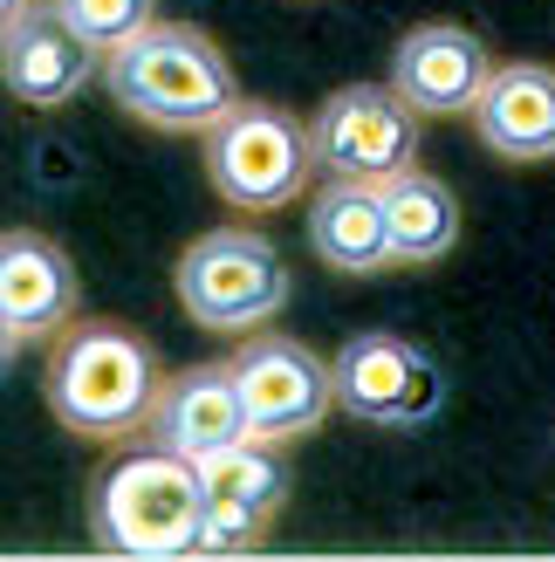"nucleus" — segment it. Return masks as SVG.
I'll return each mask as SVG.
<instances>
[{"mask_svg": "<svg viewBox=\"0 0 555 562\" xmlns=\"http://www.w3.org/2000/svg\"><path fill=\"white\" fill-rule=\"evenodd\" d=\"M234 378H240V398H247V439L261 446H288V439H309L316 426H329L337 405V363H322L302 336L282 329H254L234 357Z\"/></svg>", "mask_w": 555, "mask_h": 562, "instance_id": "6", "label": "nucleus"}, {"mask_svg": "<svg viewBox=\"0 0 555 562\" xmlns=\"http://www.w3.org/2000/svg\"><path fill=\"white\" fill-rule=\"evenodd\" d=\"M179 308L200 329H219V336H254L268 329V316L288 308V261L282 247L254 227H206L200 240L179 255Z\"/></svg>", "mask_w": 555, "mask_h": 562, "instance_id": "5", "label": "nucleus"}, {"mask_svg": "<svg viewBox=\"0 0 555 562\" xmlns=\"http://www.w3.org/2000/svg\"><path fill=\"white\" fill-rule=\"evenodd\" d=\"M165 391V363L158 350L117 316H76L48 350L42 371V398L76 439L117 446V439H145L151 405Z\"/></svg>", "mask_w": 555, "mask_h": 562, "instance_id": "1", "label": "nucleus"}, {"mask_svg": "<svg viewBox=\"0 0 555 562\" xmlns=\"http://www.w3.org/2000/svg\"><path fill=\"white\" fill-rule=\"evenodd\" d=\"M206 473V528H200V549L206 555H234V549H254L274 515H282L288 501V473L274 460V446L261 439H240L227 453L200 460Z\"/></svg>", "mask_w": 555, "mask_h": 562, "instance_id": "11", "label": "nucleus"}, {"mask_svg": "<svg viewBox=\"0 0 555 562\" xmlns=\"http://www.w3.org/2000/svg\"><path fill=\"white\" fill-rule=\"evenodd\" d=\"M97 69H103V48L82 42L48 0L0 27V76H8V97H21L27 110L69 103Z\"/></svg>", "mask_w": 555, "mask_h": 562, "instance_id": "12", "label": "nucleus"}, {"mask_svg": "<svg viewBox=\"0 0 555 562\" xmlns=\"http://www.w3.org/2000/svg\"><path fill=\"white\" fill-rule=\"evenodd\" d=\"M384 213H392V255L398 268H426L439 255H453V240H460V200H453V186L446 179H432V172H398L392 186H384Z\"/></svg>", "mask_w": 555, "mask_h": 562, "instance_id": "16", "label": "nucleus"}, {"mask_svg": "<svg viewBox=\"0 0 555 562\" xmlns=\"http://www.w3.org/2000/svg\"><path fill=\"white\" fill-rule=\"evenodd\" d=\"M316 165L329 179H371L392 186L419 165V110L398 97V82H343L309 117Z\"/></svg>", "mask_w": 555, "mask_h": 562, "instance_id": "7", "label": "nucleus"}, {"mask_svg": "<svg viewBox=\"0 0 555 562\" xmlns=\"http://www.w3.org/2000/svg\"><path fill=\"white\" fill-rule=\"evenodd\" d=\"M466 124L508 165L555 158V69L548 63H494L480 103L466 110Z\"/></svg>", "mask_w": 555, "mask_h": 562, "instance_id": "14", "label": "nucleus"}, {"mask_svg": "<svg viewBox=\"0 0 555 562\" xmlns=\"http://www.w3.org/2000/svg\"><path fill=\"white\" fill-rule=\"evenodd\" d=\"M494 76V55L460 21H419L392 48V82L419 117H466Z\"/></svg>", "mask_w": 555, "mask_h": 562, "instance_id": "10", "label": "nucleus"}, {"mask_svg": "<svg viewBox=\"0 0 555 562\" xmlns=\"http://www.w3.org/2000/svg\"><path fill=\"white\" fill-rule=\"evenodd\" d=\"M90 536L110 555H192L200 549V528H206V473L200 460L172 453V446H137V453L110 460L97 481H90Z\"/></svg>", "mask_w": 555, "mask_h": 562, "instance_id": "3", "label": "nucleus"}, {"mask_svg": "<svg viewBox=\"0 0 555 562\" xmlns=\"http://www.w3.org/2000/svg\"><path fill=\"white\" fill-rule=\"evenodd\" d=\"M316 172V131L288 103L240 97L206 131V179L234 213H282L309 192Z\"/></svg>", "mask_w": 555, "mask_h": 562, "instance_id": "4", "label": "nucleus"}, {"mask_svg": "<svg viewBox=\"0 0 555 562\" xmlns=\"http://www.w3.org/2000/svg\"><path fill=\"white\" fill-rule=\"evenodd\" d=\"M48 8L63 14L90 48H103V55L117 48V42H131L137 27L158 21V0H48Z\"/></svg>", "mask_w": 555, "mask_h": 562, "instance_id": "17", "label": "nucleus"}, {"mask_svg": "<svg viewBox=\"0 0 555 562\" xmlns=\"http://www.w3.org/2000/svg\"><path fill=\"white\" fill-rule=\"evenodd\" d=\"M103 90L117 97L124 117L165 137H206L240 103L227 48L185 21H151L131 42H117L103 55Z\"/></svg>", "mask_w": 555, "mask_h": 562, "instance_id": "2", "label": "nucleus"}, {"mask_svg": "<svg viewBox=\"0 0 555 562\" xmlns=\"http://www.w3.org/2000/svg\"><path fill=\"white\" fill-rule=\"evenodd\" d=\"M145 439L172 446L185 460H213V453H227V446H240L247 439V398H240L234 363H192V371L165 378Z\"/></svg>", "mask_w": 555, "mask_h": 562, "instance_id": "13", "label": "nucleus"}, {"mask_svg": "<svg viewBox=\"0 0 555 562\" xmlns=\"http://www.w3.org/2000/svg\"><path fill=\"white\" fill-rule=\"evenodd\" d=\"M27 8H42V0H0V27H8V21H21Z\"/></svg>", "mask_w": 555, "mask_h": 562, "instance_id": "18", "label": "nucleus"}, {"mask_svg": "<svg viewBox=\"0 0 555 562\" xmlns=\"http://www.w3.org/2000/svg\"><path fill=\"white\" fill-rule=\"evenodd\" d=\"M309 247L322 268L337 274H377L392 268V213H384V186L371 179H329L309 200Z\"/></svg>", "mask_w": 555, "mask_h": 562, "instance_id": "15", "label": "nucleus"}, {"mask_svg": "<svg viewBox=\"0 0 555 562\" xmlns=\"http://www.w3.org/2000/svg\"><path fill=\"white\" fill-rule=\"evenodd\" d=\"M76 261L35 227H8L0 234V350L42 344V336H63L76 323Z\"/></svg>", "mask_w": 555, "mask_h": 562, "instance_id": "9", "label": "nucleus"}, {"mask_svg": "<svg viewBox=\"0 0 555 562\" xmlns=\"http://www.w3.org/2000/svg\"><path fill=\"white\" fill-rule=\"evenodd\" d=\"M337 405L356 426H419L439 405V371L419 344L392 329H364L337 357Z\"/></svg>", "mask_w": 555, "mask_h": 562, "instance_id": "8", "label": "nucleus"}]
</instances>
